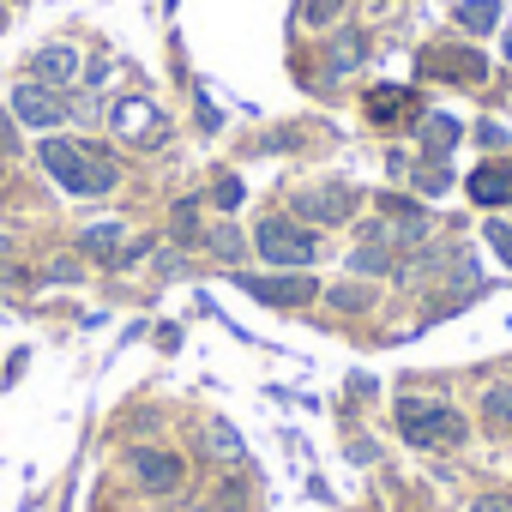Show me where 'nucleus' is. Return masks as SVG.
<instances>
[{"mask_svg":"<svg viewBox=\"0 0 512 512\" xmlns=\"http://www.w3.org/2000/svg\"><path fill=\"white\" fill-rule=\"evenodd\" d=\"M332 302H338L344 314H368V308H374V290H368V284H338Z\"/></svg>","mask_w":512,"mask_h":512,"instance_id":"nucleus-22","label":"nucleus"},{"mask_svg":"<svg viewBox=\"0 0 512 512\" xmlns=\"http://www.w3.org/2000/svg\"><path fill=\"white\" fill-rule=\"evenodd\" d=\"M211 205L217 211H241V175H217L211 181Z\"/></svg>","mask_w":512,"mask_h":512,"instance_id":"nucleus-23","label":"nucleus"},{"mask_svg":"<svg viewBox=\"0 0 512 512\" xmlns=\"http://www.w3.org/2000/svg\"><path fill=\"white\" fill-rule=\"evenodd\" d=\"M482 422L494 434H512V386H488L482 392Z\"/></svg>","mask_w":512,"mask_h":512,"instance_id":"nucleus-16","label":"nucleus"},{"mask_svg":"<svg viewBox=\"0 0 512 512\" xmlns=\"http://www.w3.org/2000/svg\"><path fill=\"white\" fill-rule=\"evenodd\" d=\"M482 235H488V247L500 253V260L512 266V223H500V217H488V223H482Z\"/></svg>","mask_w":512,"mask_h":512,"instance_id":"nucleus-26","label":"nucleus"},{"mask_svg":"<svg viewBox=\"0 0 512 512\" xmlns=\"http://www.w3.org/2000/svg\"><path fill=\"white\" fill-rule=\"evenodd\" d=\"M253 247H260V260L278 266V272H308L320 260V241L302 217H266L260 235H253Z\"/></svg>","mask_w":512,"mask_h":512,"instance_id":"nucleus-1","label":"nucleus"},{"mask_svg":"<svg viewBox=\"0 0 512 512\" xmlns=\"http://www.w3.org/2000/svg\"><path fill=\"white\" fill-rule=\"evenodd\" d=\"M398 434L410 446H464L470 422L452 410V404H434V398H398Z\"/></svg>","mask_w":512,"mask_h":512,"instance_id":"nucleus-2","label":"nucleus"},{"mask_svg":"<svg viewBox=\"0 0 512 512\" xmlns=\"http://www.w3.org/2000/svg\"><path fill=\"white\" fill-rule=\"evenodd\" d=\"M362 61H368V37H362V31H338L332 49H326V67H332V73H356Z\"/></svg>","mask_w":512,"mask_h":512,"instance_id":"nucleus-14","label":"nucleus"},{"mask_svg":"<svg viewBox=\"0 0 512 512\" xmlns=\"http://www.w3.org/2000/svg\"><path fill=\"white\" fill-rule=\"evenodd\" d=\"M410 109H416V97H410L404 85H386V91H368V115H374L380 127H398V121H410Z\"/></svg>","mask_w":512,"mask_h":512,"instance_id":"nucleus-13","label":"nucleus"},{"mask_svg":"<svg viewBox=\"0 0 512 512\" xmlns=\"http://www.w3.org/2000/svg\"><path fill=\"white\" fill-rule=\"evenodd\" d=\"M13 121H19V127H37V133H49V127H61V121H67V103H61L49 85L25 79V85L13 91Z\"/></svg>","mask_w":512,"mask_h":512,"instance_id":"nucleus-5","label":"nucleus"},{"mask_svg":"<svg viewBox=\"0 0 512 512\" xmlns=\"http://www.w3.org/2000/svg\"><path fill=\"white\" fill-rule=\"evenodd\" d=\"M416 187H422V193H434V199H440V193H446V187H452V169H446V163H422V169H416Z\"/></svg>","mask_w":512,"mask_h":512,"instance_id":"nucleus-25","label":"nucleus"},{"mask_svg":"<svg viewBox=\"0 0 512 512\" xmlns=\"http://www.w3.org/2000/svg\"><path fill=\"white\" fill-rule=\"evenodd\" d=\"M205 247L217 253L223 266H235L241 253H247V241H241V229H235V223H217V229H205Z\"/></svg>","mask_w":512,"mask_h":512,"instance_id":"nucleus-18","label":"nucleus"},{"mask_svg":"<svg viewBox=\"0 0 512 512\" xmlns=\"http://www.w3.org/2000/svg\"><path fill=\"white\" fill-rule=\"evenodd\" d=\"M241 500H247V488H241V482H223V488H217V512H235Z\"/></svg>","mask_w":512,"mask_h":512,"instance_id":"nucleus-28","label":"nucleus"},{"mask_svg":"<svg viewBox=\"0 0 512 512\" xmlns=\"http://www.w3.org/2000/svg\"><path fill=\"white\" fill-rule=\"evenodd\" d=\"M356 211V193L344 187V181H332V187H314V193H296L290 199V217H302V223H344Z\"/></svg>","mask_w":512,"mask_h":512,"instance_id":"nucleus-6","label":"nucleus"},{"mask_svg":"<svg viewBox=\"0 0 512 512\" xmlns=\"http://www.w3.org/2000/svg\"><path fill=\"white\" fill-rule=\"evenodd\" d=\"M115 181H121L115 157H103V151H85V193H109Z\"/></svg>","mask_w":512,"mask_h":512,"instance_id":"nucleus-19","label":"nucleus"},{"mask_svg":"<svg viewBox=\"0 0 512 512\" xmlns=\"http://www.w3.org/2000/svg\"><path fill=\"white\" fill-rule=\"evenodd\" d=\"M175 512H217V506H205V500H187V506H175Z\"/></svg>","mask_w":512,"mask_h":512,"instance_id":"nucleus-31","label":"nucleus"},{"mask_svg":"<svg viewBox=\"0 0 512 512\" xmlns=\"http://www.w3.org/2000/svg\"><path fill=\"white\" fill-rule=\"evenodd\" d=\"M169 229H175V241H193V235H199V217H193V199H181V205L169 211Z\"/></svg>","mask_w":512,"mask_h":512,"instance_id":"nucleus-27","label":"nucleus"},{"mask_svg":"<svg viewBox=\"0 0 512 512\" xmlns=\"http://www.w3.org/2000/svg\"><path fill=\"white\" fill-rule=\"evenodd\" d=\"M464 31H494L500 25V0H458V13H452Z\"/></svg>","mask_w":512,"mask_h":512,"instance_id":"nucleus-17","label":"nucleus"},{"mask_svg":"<svg viewBox=\"0 0 512 512\" xmlns=\"http://www.w3.org/2000/svg\"><path fill=\"white\" fill-rule=\"evenodd\" d=\"M205 446H211L217 458H241V428L223 422V416H211V422H205Z\"/></svg>","mask_w":512,"mask_h":512,"instance_id":"nucleus-20","label":"nucleus"},{"mask_svg":"<svg viewBox=\"0 0 512 512\" xmlns=\"http://www.w3.org/2000/svg\"><path fill=\"white\" fill-rule=\"evenodd\" d=\"M350 272H362V278H380V272H398V253H380V247L368 241V247H356V253H350Z\"/></svg>","mask_w":512,"mask_h":512,"instance_id":"nucleus-21","label":"nucleus"},{"mask_svg":"<svg viewBox=\"0 0 512 512\" xmlns=\"http://www.w3.org/2000/svg\"><path fill=\"white\" fill-rule=\"evenodd\" d=\"M470 199L476 205H512V169L506 163H482L470 175Z\"/></svg>","mask_w":512,"mask_h":512,"instance_id":"nucleus-10","label":"nucleus"},{"mask_svg":"<svg viewBox=\"0 0 512 512\" xmlns=\"http://www.w3.org/2000/svg\"><path fill=\"white\" fill-rule=\"evenodd\" d=\"M7 253H13V241H7V235H0V260H7Z\"/></svg>","mask_w":512,"mask_h":512,"instance_id":"nucleus-32","label":"nucleus"},{"mask_svg":"<svg viewBox=\"0 0 512 512\" xmlns=\"http://www.w3.org/2000/svg\"><path fill=\"white\" fill-rule=\"evenodd\" d=\"M133 470H139V482H145V494H175L181 488V458L175 452H163V446H145V452H133Z\"/></svg>","mask_w":512,"mask_h":512,"instance_id":"nucleus-9","label":"nucleus"},{"mask_svg":"<svg viewBox=\"0 0 512 512\" xmlns=\"http://www.w3.org/2000/svg\"><path fill=\"white\" fill-rule=\"evenodd\" d=\"M73 79H79V55H73L67 43H55V49H43V55H37V85H49V91H55V85H73Z\"/></svg>","mask_w":512,"mask_h":512,"instance_id":"nucleus-12","label":"nucleus"},{"mask_svg":"<svg viewBox=\"0 0 512 512\" xmlns=\"http://www.w3.org/2000/svg\"><path fill=\"white\" fill-rule=\"evenodd\" d=\"M338 13H344V0H302V25H314V31L332 25Z\"/></svg>","mask_w":512,"mask_h":512,"instance_id":"nucleus-24","label":"nucleus"},{"mask_svg":"<svg viewBox=\"0 0 512 512\" xmlns=\"http://www.w3.org/2000/svg\"><path fill=\"white\" fill-rule=\"evenodd\" d=\"M470 512H512V494H482Z\"/></svg>","mask_w":512,"mask_h":512,"instance_id":"nucleus-30","label":"nucleus"},{"mask_svg":"<svg viewBox=\"0 0 512 512\" xmlns=\"http://www.w3.org/2000/svg\"><path fill=\"white\" fill-rule=\"evenodd\" d=\"M422 73L452 79V85H482V79H488V61H482L476 49H434V55L422 61Z\"/></svg>","mask_w":512,"mask_h":512,"instance_id":"nucleus-8","label":"nucleus"},{"mask_svg":"<svg viewBox=\"0 0 512 512\" xmlns=\"http://www.w3.org/2000/svg\"><path fill=\"white\" fill-rule=\"evenodd\" d=\"M422 145H428V157H446L458 145V121L452 115H422Z\"/></svg>","mask_w":512,"mask_h":512,"instance_id":"nucleus-15","label":"nucleus"},{"mask_svg":"<svg viewBox=\"0 0 512 512\" xmlns=\"http://www.w3.org/2000/svg\"><path fill=\"white\" fill-rule=\"evenodd\" d=\"M121 247H127V229H121V223H91V229L79 235V253H91L97 266H115Z\"/></svg>","mask_w":512,"mask_h":512,"instance_id":"nucleus-11","label":"nucleus"},{"mask_svg":"<svg viewBox=\"0 0 512 512\" xmlns=\"http://www.w3.org/2000/svg\"><path fill=\"white\" fill-rule=\"evenodd\" d=\"M37 163L67 187V193H85V145H73V139H55V133H43V145H37Z\"/></svg>","mask_w":512,"mask_h":512,"instance_id":"nucleus-7","label":"nucleus"},{"mask_svg":"<svg viewBox=\"0 0 512 512\" xmlns=\"http://www.w3.org/2000/svg\"><path fill=\"white\" fill-rule=\"evenodd\" d=\"M79 272H85V266H79V260H55V266H49V284H73V278H79Z\"/></svg>","mask_w":512,"mask_h":512,"instance_id":"nucleus-29","label":"nucleus"},{"mask_svg":"<svg viewBox=\"0 0 512 512\" xmlns=\"http://www.w3.org/2000/svg\"><path fill=\"white\" fill-rule=\"evenodd\" d=\"M0 31H7V0H0Z\"/></svg>","mask_w":512,"mask_h":512,"instance_id":"nucleus-33","label":"nucleus"},{"mask_svg":"<svg viewBox=\"0 0 512 512\" xmlns=\"http://www.w3.org/2000/svg\"><path fill=\"white\" fill-rule=\"evenodd\" d=\"M506 61H512V31H506Z\"/></svg>","mask_w":512,"mask_h":512,"instance_id":"nucleus-34","label":"nucleus"},{"mask_svg":"<svg viewBox=\"0 0 512 512\" xmlns=\"http://www.w3.org/2000/svg\"><path fill=\"white\" fill-rule=\"evenodd\" d=\"M235 284H241L253 302H266V308H302V302L320 296V284H314L308 272H278V278H241V272H235Z\"/></svg>","mask_w":512,"mask_h":512,"instance_id":"nucleus-4","label":"nucleus"},{"mask_svg":"<svg viewBox=\"0 0 512 512\" xmlns=\"http://www.w3.org/2000/svg\"><path fill=\"white\" fill-rule=\"evenodd\" d=\"M109 121H115V133H121L127 145H163V133H169V115H163L151 97H121V103L109 109Z\"/></svg>","mask_w":512,"mask_h":512,"instance_id":"nucleus-3","label":"nucleus"}]
</instances>
